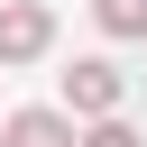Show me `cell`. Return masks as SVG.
<instances>
[{
  "mask_svg": "<svg viewBox=\"0 0 147 147\" xmlns=\"http://www.w3.org/2000/svg\"><path fill=\"white\" fill-rule=\"evenodd\" d=\"M55 46V9L46 0H0V64H37Z\"/></svg>",
  "mask_w": 147,
  "mask_h": 147,
  "instance_id": "6da1fadb",
  "label": "cell"
},
{
  "mask_svg": "<svg viewBox=\"0 0 147 147\" xmlns=\"http://www.w3.org/2000/svg\"><path fill=\"white\" fill-rule=\"evenodd\" d=\"M83 147H147V138H138L129 119H92V129H83Z\"/></svg>",
  "mask_w": 147,
  "mask_h": 147,
  "instance_id": "5b68a950",
  "label": "cell"
},
{
  "mask_svg": "<svg viewBox=\"0 0 147 147\" xmlns=\"http://www.w3.org/2000/svg\"><path fill=\"white\" fill-rule=\"evenodd\" d=\"M101 37H147V0H92Z\"/></svg>",
  "mask_w": 147,
  "mask_h": 147,
  "instance_id": "277c9868",
  "label": "cell"
},
{
  "mask_svg": "<svg viewBox=\"0 0 147 147\" xmlns=\"http://www.w3.org/2000/svg\"><path fill=\"white\" fill-rule=\"evenodd\" d=\"M74 110H83V119H119V64H110V55H83V64L64 74V119H74Z\"/></svg>",
  "mask_w": 147,
  "mask_h": 147,
  "instance_id": "7a4b0ae2",
  "label": "cell"
},
{
  "mask_svg": "<svg viewBox=\"0 0 147 147\" xmlns=\"http://www.w3.org/2000/svg\"><path fill=\"white\" fill-rule=\"evenodd\" d=\"M0 147H83L64 110H9L0 119Z\"/></svg>",
  "mask_w": 147,
  "mask_h": 147,
  "instance_id": "3957f363",
  "label": "cell"
}]
</instances>
